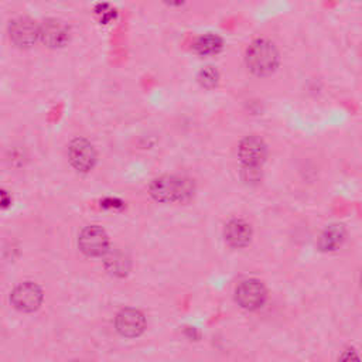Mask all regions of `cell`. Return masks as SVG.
Wrapping results in <instances>:
<instances>
[{
  "label": "cell",
  "instance_id": "cell-9",
  "mask_svg": "<svg viewBox=\"0 0 362 362\" xmlns=\"http://www.w3.org/2000/svg\"><path fill=\"white\" fill-rule=\"evenodd\" d=\"M116 329L126 338H136L143 334L146 328V318L141 311L136 308H123L115 320Z\"/></svg>",
  "mask_w": 362,
  "mask_h": 362
},
{
  "label": "cell",
  "instance_id": "cell-12",
  "mask_svg": "<svg viewBox=\"0 0 362 362\" xmlns=\"http://www.w3.org/2000/svg\"><path fill=\"white\" fill-rule=\"evenodd\" d=\"M345 229L341 225H331L324 229V232L320 236L318 246L324 252H332L342 246L345 240Z\"/></svg>",
  "mask_w": 362,
  "mask_h": 362
},
{
  "label": "cell",
  "instance_id": "cell-2",
  "mask_svg": "<svg viewBox=\"0 0 362 362\" xmlns=\"http://www.w3.org/2000/svg\"><path fill=\"white\" fill-rule=\"evenodd\" d=\"M246 66L256 76L273 74L279 65V52L274 44L264 38L255 40L246 49Z\"/></svg>",
  "mask_w": 362,
  "mask_h": 362
},
{
  "label": "cell",
  "instance_id": "cell-17",
  "mask_svg": "<svg viewBox=\"0 0 362 362\" xmlns=\"http://www.w3.org/2000/svg\"><path fill=\"white\" fill-rule=\"evenodd\" d=\"M341 359H359V356L354 352H346V354L341 355Z\"/></svg>",
  "mask_w": 362,
  "mask_h": 362
},
{
  "label": "cell",
  "instance_id": "cell-6",
  "mask_svg": "<svg viewBox=\"0 0 362 362\" xmlns=\"http://www.w3.org/2000/svg\"><path fill=\"white\" fill-rule=\"evenodd\" d=\"M8 35L16 47L30 48L40 40V25L27 17H20L10 21Z\"/></svg>",
  "mask_w": 362,
  "mask_h": 362
},
{
  "label": "cell",
  "instance_id": "cell-3",
  "mask_svg": "<svg viewBox=\"0 0 362 362\" xmlns=\"http://www.w3.org/2000/svg\"><path fill=\"white\" fill-rule=\"evenodd\" d=\"M79 249L92 257H99L107 253L109 250V238L105 229L98 225L86 226L81 230L78 238Z\"/></svg>",
  "mask_w": 362,
  "mask_h": 362
},
{
  "label": "cell",
  "instance_id": "cell-18",
  "mask_svg": "<svg viewBox=\"0 0 362 362\" xmlns=\"http://www.w3.org/2000/svg\"><path fill=\"white\" fill-rule=\"evenodd\" d=\"M164 3H167L168 6H180L182 4L185 0H163Z\"/></svg>",
  "mask_w": 362,
  "mask_h": 362
},
{
  "label": "cell",
  "instance_id": "cell-5",
  "mask_svg": "<svg viewBox=\"0 0 362 362\" xmlns=\"http://www.w3.org/2000/svg\"><path fill=\"white\" fill-rule=\"evenodd\" d=\"M235 300L245 310H257L266 300V288L256 279L243 280L235 290Z\"/></svg>",
  "mask_w": 362,
  "mask_h": 362
},
{
  "label": "cell",
  "instance_id": "cell-13",
  "mask_svg": "<svg viewBox=\"0 0 362 362\" xmlns=\"http://www.w3.org/2000/svg\"><path fill=\"white\" fill-rule=\"evenodd\" d=\"M105 266L109 270V273H112L115 276H124L130 269V260L120 250H113V252L107 250L106 259H105Z\"/></svg>",
  "mask_w": 362,
  "mask_h": 362
},
{
  "label": "cell",
  "instance_id": "cell-15",
  "mask_svg": "<svg viewBox=\"0 0 362 362\" xmlns=\"http://www.w3.org/2000/svg\"><path fill=\"white\" fill-rule=\"evenodd\" d=\"M198 82L201 86L206 88V89H212L218 85L219 82V72L215 66L212 65H206L204 66L199 72H198Z\"/></svg>",
  "mask_w": 362,
  "mask_h": 362
},
{
  "label": "cell",
  "instance_id": "cell-11",
  "mask_svg": "<svg viewBox=\"0 0 362 362\" xmlns=\"http://www.w3.org/2000/svg\"><path fill=\"white\" fill-rule=\"evenodd\" d=\"M225 240L232 247H243L250 242L252 228L242 219H232L225 226Z\"/></svg>",
  "mask_w": 362,
  "mask_h": 362
},
{
  "label": "cell",
  "instance_id": "cell-7",
  "mask_svg": "<svg viewBox=\"0 0 362 362\" xmlns=\"http://www.w3.org/2000/svg\"><path fill=\"white\" fill-rule=\"evenodd\" d=\"M68 158L76 171L88 173L96 163V151L86 139L78 137L69 143Z\"/></svg>",
  "mask_w": 362,
  "mask_h": 362
},
{
  "label": "cell",
  "instance_id": "cell-4",
  "mask_svg": "<svg viewBox=\"0 0 362 362\" xmlns=\"http://www.w3.org/2000/svg\"><path fill=\"white\" fill-rule=\"evenodd\" d=\"M10 301L18 311L33 313L40 308L42 303V290L33 281H24L14 287Z\"/></svg>",
  "mask_w": 362,
  "mask_h": 362
},
{
  "label": "cell",
  "instance_id": "cell-10",
  "mask_svg": "<svg viewBox=\"0 0 362 362\" xmlns=\"http://www.w3.org/2000/svg\"><path fill=\"white\" fill-rule=\"evenodd\" d=\"M40 40L49 48H59L68 42L69 30L65 23L49 18L40 24Z\"/></svg>",
  "mask_w": 362,
  "mask_h": 362
},
{
  "label": "cell",
  "instance_id": "cell-19",
  "mask_svg": "<svg viewBox=\"0 0 362 362\" xmlns=\"http://www.w3.org/2000/svg\"><path fill=\"white\" fill-rule=\"evenodd\" d=\"M1 204H3L4 208L8 205V199H7V197H6V191L1 192Z\"/></svg>",
  "mask_w": 362,
  "mask_h": 362
},
{
  "label": "cell",
  "instance_id": "cell-20",
  "mask_svg": "<svg viewBox=\"0 0 362 362\" xmlns=\"http://www.w3.org/2000/svg\"><path fill=\"white\" fill-rule=\"evenodd\" d=\"M361 283H362V276H361Z\"/></svg>",
  "mask_w": 362,
  "mask_h": 362
},
{
  "label": "cell",
  "instance_id": "cell-14",
  "mask_svg": "<svg viewBox=\"0 0 362 362\" xmlns=\"http://www.w3.org/2000/svg\"><path fill=\"white\" fill-rule=\"evenodd\" d=\"M192 47L198 55H214L222 49L223 42H222V38L218 35L205 34L198 37Z\"/></svg>",
  "mask_w": 362,
  "mask_h": 362
},
{
  "label": "cell",
  "instance_id": "cell-16",
  "mask_svg": "<svg viewBox=\"0 0 362 362\" xmlns=\"http://www.w3.org/2000/svg\"><path fill=\"white\" fill-rule=\"evenodd\" d=\"M95 16L98 17V20L100 21V23H103V24H107V23H110L112 20H115V17H116V10H115V7H112L110 4H107V3H99V4H96V7H95Z\"/></svg>",
  "mask_w": 362,
  "mask_h": 362
},
{
  "label": "cell",
  "instance_id": "cell-1",
  "mask_svg": "<svg viewBox=\"0 0 362 362\" xmlns=\"http://www.w3.org/2000/svg\"><path fill=\"white\" fill-rule=\"evenodd\" d=\"M148 192L158 202H184L192 197L194 184L184 177L161 175L150 182Z\"/></svg>",
  "mask_w": 362,
  "mask_h": 362
},
{
  "label": "cell",
  "instance_id": "cell-8",
  "mask_svg": "<svg viewBox=\"0 0 362 362\" xmlns=\"http://www.w3.org/2000/svg\"><path fill=\"white\" fill-rule=\"evenodd\" d=\"M238 156L245 168H259L267 156L266 143L257 136H247L240 141Z\"/></svg>",
  "mask_w": 362,
  "mask_h": 362
}]
</instances>
